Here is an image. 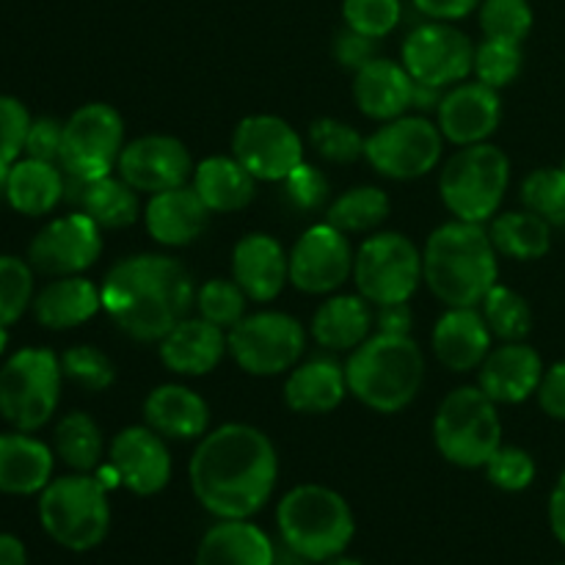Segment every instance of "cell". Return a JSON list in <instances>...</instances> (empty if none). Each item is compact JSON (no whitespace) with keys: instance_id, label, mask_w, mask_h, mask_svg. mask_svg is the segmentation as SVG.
Returning a JSON list of instances; mask_svg holds the SVG:
<instances>
[{"instance_id":"6da1fadb","label":"cell","mask_w":565,"mask_h":565,"mask_svg":"<svg viewBox=\"0 0 565 565\" xmlns=\"http://www.w3.org/2000/svg\"><path fill=\"white\" fill-rule=\"evenodd\" d=\"M188 478L196 500L213 516L252 519L274 494L279 458L263 430L230 423L202 436Z\"/></svg>"},{"instance_id":"7a4b0ae2","label":"cell","mask_w":565,"mask_h":565,"mask_svg":"<svg viewBox=\"0 0 565 565\" xmlns=\"http://www.w3.org/2000/svg\"><path fill=\"white\" fill-rule=\"evenodd\" d=\"M99 290L108 318L138 342L163 340L196 301L191 274L166 254L119 259Z\"/></svg>"},{"instance_id":"3957f363","label":"cell","mask_w":565,"mask_h":565,"mask_svg":"<svg viewBox=\"0 0 565 565\" xmlns=\"http://www.w3.org/2000/svg\"><path fill=\"white\" fill-rule=\"evenodd\" d=\"M423 279L447 309L483 303L497 285V248L486 226L469 221L439 226L425 243Z\"/></svg>"},{"instance_id":"277c9868","label":"cell","mask_w":565,"mask_h":565,"mask_svg":"<svg viewBox=\"0 0 565 565\" xmlns=\"http://www.w3.org/2000/svg\"><path fill=\"white\" fill-rule=\"evenodd\" d=\"M425 359L412 337L375 334L353 348L345 364L348 392L381 414L403 412L423 386Z\"/></svg>"},{"instance_id":"5b68a950","label":"cell","mask_w":565,"mask_h":565,"mask_svg":"<svg viewBox=\"0 0 565 565\" xmlns=\"http://www.w3.org/2000/svg\"><path fill=\"white\" fill-rule=\"evenodd\" d=\"M281 541L292 555L312 563H329L348 550L356 533L351 505L326 486H296L276 511Z\"/></svg>"},{"instance_id":"8992f818","label":"cell","mask_w":565,"mask_h":565,"mask_svg":"<svg viewBox=\"0 0 565 565\" xmlns=\"http://www.w3.org/2000/svg\"><path fill=\"white\" fill-rule=\"evenodd\" d=\"M39 519L50 539L72 552H88L110 530V505L105 486L88 472L50 480L39 497Z\"/></svg>"},{"instance_id":"52a82bcc","label":"cell","mask_w":565,"mask_h":565,"mask_svg":"<svg viewBox=\"0 0 565 565\" xmlns=\"http://www.w3.org/2000/svg\"><path fill=\"white\" fill-rule=\"evenodd\" d=\"M508 180H511V163L500 147L486 141L461 147L441 169V202L458 221L486 224L500 210Z\"/></svg>"},{"instance_id":"ba28073f","label":"cell","mask_w":565,"mask_h":565,"mask_svg":"<svg viewBox=\"0 0 565 565\" xmlns=\"http://www.w3.org/2000/svg\"><path fill=\"white\" fill-rule=\"evenodd\" d=\"M434 439L441 456L456 467H486L502 445L497 403L480 386L452 390L436 412Z\"/></svg>"},{"instance_id":"9c48e42d","label":"cell","mask_w":565,"mask_h":565,"mask_svg":"<svg viewBox=\"0 0 565 565\" xmlns=\"http://www.w3.org/2000/svg\"><path fill=\"white\" fill-rule=\"evenodd\" d=\"M61 359L47 348H22L0 367V417L14 430L33 434L58 408Z\"/></svg>"},{"instance_id":"30bf717a","label":"cell","mask_w":565,"mask_h":565,"mask_svg":"<svg viewBox=\"0 0 565 565\" xmlns=\"http://www.w3.org/2000/svg\"><path fill=\"white\" fill-rule=\"evenodd\" d=\"M353 279L370 303L408 301L423 279V254L401 232H381L353 257Z\"/></svg>"},{"instance_id":"8fae6325","label":"cell","mask_w":565,"mask_h":565,"mask_svg":"<svg viewBox=\"0 0 565 565\" xmlns=\"http://www.w3.org/2000/svg\"><path fill=\"white\" fill-rule=\"evenodd\" d=\"M125 149V121L119 110L105 103H88L77 108L64 125L58 166L77 180L108 177L119 166Z\"/></svg>"},{"instance_id":"7c38bea8","label":"cell","mask_w":565,"mask_h":565,"mask_svg":"<svg viewBox=\"0 0 565 565\" xmlns=\"http://www.w3.org/2000/svg\"><path fill=\"white\" fill-rule=\"evenodd\" d=\"M226 345L248 375H279L303 356L307 331L285 312H257L232 326Z\"/></svg>"},{"instance_id":"4fadbf2b","label":"cell","mask_w":565,"mask_h":565,"mask_svg":"<svg viewBox=\"0 0 565 565\" xmlns=\"http://www.w3.org/2000/svg\"><path fill=\"white\" fill-rule=\"evenodd\" d=\"M441 130L425 116H397L364 138V158L392 180H417L441 158Z\"/></svg>"},{"instance_id":"5bb4252c","label":"cell","mask_w":565,"mask_h":565,"mask_svg":"<svg viewBox=\"0 0 565 565\" xmlns=\"http://www.w3.org/2000/svg\"><path fill=\"white\" fill-rule=\"evenodd\" d=\"M103 254V226L86 213H70L50 221L28 246V263L39 274L77 276Z\"/></svg>"},{"instance_id":"9a60e30c","label":"cell","mask_w":565,"mask_h":565,"mask_svg":"<svg viewBox=\"0 0 565 565\" xmlns=\"http://www.w3.org/2000/svg\"><path fill=\"white\" fill-rule=\"evenodd\" d=\"M232 154L252 171L254 180L281 182L303 163L301 136L279 116H246L232 136Z\"/></svg>"},{"instance_id":"2e32d148","label":"cell","mask_w":565,"mask_h":565,"mask_svg":"<svg viewBox=\"0 0 565 565\" xmlns=\"http://www.w3.org/2000/svg\"><path fill=\"white\" fill-rule=\"evenodd\" d=\"M403 66L414 81L445 88L472 72L475 47L458 28L425 22L403 42Z\"/></svg>"},{"instance_id":"e0dca14e","label":"cell","mask_w":565,"mask_h":565,"mask_svg":"<svg viewBox=\"0 0 565 565\" xmlns=\"http://www.w3.org/2000/svg\"><path fill=\"white\" fill-rule=\"evenodd\" d=\"M351 243L331 224H318L303 232L290 252V281L309 296H326L353 274Z\"/></svg>"},{"instance_id":"ac0fdd59","label":"cell","mask_w":565,"mask_h":565,"mask_svg":"<svg viewBox=\"0 0 565 565\" xmlns=\"http://www.w3.org/2000/svg\"><path fill=\"white\" fill-rule=\"evenodd\" d=\"M191 171V152L174 136H141L125 143L119 154V177L143 193H163L185 185Z\"/></svg>"},{"instance_id":"d6986e66","label":"cell","mask_w":565,"mask_h":565,"mask_svg":"<svg viewBox=\"0 0 565 565\" xmlns=\"http://www.w3.org/2000/svg\"><path fill=\"white\" fill-rule=\"evenodd\" d=\"M110 469L138 497L163 491L171 480V456L163 436L147 425L125 428L110 441Z\"/></svg>"},{"instance_id":"ffe728a7","label":"cell","mask_w":565,"mask_h":565,"mask_svg":"<svg viewBox=\"0 0 565 565\" xmlns=\"http://www.w3.org/2000/svg\"><path fill=\"white\" fill-rule=\"evenodd\" d=\"M502 116V103L497 88L486 83H461L441 97L439 130L447 141L458 147L483 143L497 130Z\"/></svg>"},{"instance_id":"44dd1931","label":"cell","mask_w":565,"mask_h":565,"mask_svg":"<svg viewBox=\"0 0 565 565\" xmlns=\"http://www.w3.org/2000/svg\"><path fill=\"white\" fill-rule=\"evenodd\" d=\"M232 279L241 285L248 301H274L285 281H290V257L276 237L246 235L232 254Z\"/></svg>"},{"instance_id":"7402d4cb","label":"cell","mask_w":565,"mask_h":565,"mask_svg":"<svg viewBox=\"0 0 565 565\" xmlns=\"http://www.w3.org/2000/svg\"><path fill=\"white\" fill-rule=\"evenodd\" d=\"M491 329L475 307L447 309L434 329V353L452 373L478 370L491 353Z\"/></svg>"},{"instance_id":"603a6c76","label":"cell","mask_w":565,"mask_h":565,"mask_svg":"<svg viewBox=\"0 0 565 565\" xmlns=\"http://www.w3.org/2000/svg\"><path fill=\"white\" fill-rule=\"evenodd\" d=\"M544 379L541 356L524 342H505L480 364V390L494 403H522Z\"/></svg>"},{"instance_id":"cb8c5ba5","label":"cell","mask_w":565,"mask_h":565,"mask_svg":"<svg viewBox=\"0 0 565 565\" xmlns=\"http://www.w3.org/2000/svg\"><path fill=\"white\" fill-rule=\"evenodd\" d=\"M226 345L224 329L204 318H185L160 340V362L180 375H207L218 367Z\"/></svg>"},{"instance_id":"d4e9b609","label":"cell","mask_w":565,"mask_h":565,"mask_svg":"<svg viewBox=\"0 0 565 565\" xmlns=\"http://www.w3.org/2000/svg\"><path fill=\"white\" fill-rule=\"evenodd\" d=\"M147 230L160 246H188L207 230L210 210L196 193V188H171V191L154 193L147 204Z\"/></svg>"},{"instance_id":"484cf974","label":"cell","mask_w":565,"mask_h":565,"mask_svg":"<svg viewBox=\"0 0 565 565\" xmlns=\"http://www.w3.org/2000/svg\"><path fill=\"white\" fill-rule=\"evenodd\" d=\"M53 478V450L25 430L0 434V494H42Z\"/></svg>"},{"instance_id":"4316f807","label":"cell","mask_w":565,"mask_h":565,"mask_svg":"<svg viewBox=\"0 0 565 565\" xmlns=\"http://www.w3.org/2000/svg\"><path fill=\"white\" fill-rule=\"evenodd\" d=\"M414 81L406 66L390 58H373L353 77V97L370 119L392 121L412 108Z\"/></svg>"},{"instance_id":"83f0119b","label":"cell","mask_w":565,"mask_h":565,"mask_svg":"<svg viewBox=\"0 0 565 565\" xmlns=\"http://www.w3.org/2000/svg\"><path fill=\"white\" fill-rule=\"evenodd\" d=\"M276 552L268 535L248 519H221L204 533L196 565H274Z\"/></svg>"},{"instance_id":"f1b7e54d","label":"cell","mask_w":565,"mask_h":565,"mask_svg":"<svg viewBox=\"0 0 565 565\" xmlns=\"http://www.w3.org/2000/svg\"><path fill=\"white\" fill-rule=\"evenodd\" d=\"M143 419L166 439L191 441L207 434L210 408L188 386L163 384L143 401Z\"/></svg>"},{"instance_id":"f546056e","label":"cell","mask_w":565,"mask_h":565,"mask_svg":"<svg viewBox=\"0 0 565 565\" xmlns=\"http://www.w3.org/2000/svg\"><path fill=\"white\" fill-rule=\"evenodd\" d=\"M103 309V290L77 276H58L33 298V315L50 331H66L86 323Z\"/></svg>"},{"instance_id":"4dcf8cb0","label":"cell","mask_w":565,"mask_h":565,"mask_svg":"<svg viewBox=\"0 0 565 565\" xmlns=\"http://www.w3.org/2000/svg\"><path fill=\"white\" fill-rule=\"evenodd\" d=\"M64 199L81 204L83 213L97 221L103 230H121L136 224L138 218L136 188L127 185L121 177L108 174L97 180H77L66 174Z\"/></svg>"},{"instance_id":"1f68e13d","label":"cell","mask_w":565,"mask_h":565,"mask_svg":"<svg viewBox=\"0 0 565 565\" xmlns=\"http://www.w3.org/2000/svg\"><path fill=\"white\" fill-rule=\"evenodd\" d=\"M345 392V367L334 359H309L287 379L285 403L298 414H326L340 406Z\"/></svg>"},{"instance_id":"d6a6232c","label":"cell","mask_w":565,"mask_h":565,"mask_svg":"<svg viewBox=\"0 0 565 565\" xmlns=\"http://www.w3.org/2000/svg\"><path fill=\"white\" fill-rule=\"evenodd\" d=\"M58 163L22 158L6 171V199L22 215H47L64 199V182Z\"/></svg>"},{"instance_id":"836d02e7","label":"cell","mask_w":565,"mask_h":565,"mask_svg":"<svg viewBox=\"0 0 565 565\" xmlns=\"http://www.w3.org/2000/svg\"><path fill=\"white\" fill-rule=\"evenodd\" d=\"M193 188L207 204L210 213H235L254 199L257 180L252 171L232 154V158H207L196 166Z\"/></svg>"},{"instance_id":"e575fe53","label":"cell","mask_w":565,"mask_h":565,"mask_svg":"<svg viewBox=\"0 0 565 565\" xmlns=\"http://www.w3.org/2000/svg\"><path fill=\"white\" fill-rule=\"evenodd\" d=\"M373 312L364 296H334L320 303L312 318V337L329 351H351L370 337Z\"/></svg>"},{"instance_id":"d590c367","label":"cell","mask_w":565,"mask_h":565,"mask_svg":"<svg viewBox=\"0 0 565 565\" xmlns=\"http://www.w3.org/2000/svg\"><path fill=\"white\" fill-rule=\"evenodd\" d=\"M491 243L500 254L513 259H539L550 252L552 232L535 213H502L491 221Z\"/></svg>"},{"instance_id":"8d00e7d4","label":"cell","mask_w":565,"mask_h":565,"mask_svg":"<svg viewBox=\"0 0 565 565\" xmlns=\"http://www.w3.org/2000/svg\"><path fill=\"white\" fill-rule=\"evenodd\" d=\"M103 450V430H99V425L88 414L72 412L55 425V452L75 472L97 469Z\"/></svg>"},{"instance_id":"74e56055","label":"cell","mask_w":565,"mask_h":565,"mask_svg":"<svg viewBox=\"0 0 565 565\" xmlns=\"http://www.w3.org/2000/svg\"><path fill=\"white\" fill-rule=\"evenodd\" d=\"M386 215H390V196L381 188L362 185L351 188L331 202L326 224L340 230L342 235H359L384 224Z\"/></svg>"},{"instance_id":"f35d334b","label":"cell","mask_w":565,"mask_h":565,"mask_svg":"<svg viewBox=\"0 0 565 565\" xmlns=\"http://www.w3.org/2000/svg\"><path fill=\"white\" fill-rule=\"evenodd\" d=\"M483 318L489 323L491 334L502 342H522L530 334V315L527 301L511 287L494 285L489 296L483 298Z\"/></svg>"},{"instance_id":"ab89813d","label":"cell","mask_w":565,"mask_h":565,"mask_svg":"<svg viewBox=\"0 0 565 565\" xmlns=\"http://www.w3.org/2000/svg\"><path fill=\"white\" fill-rule=\"evenodd\" d=\"M31 303V263H25V259L20 257H11V254H3V257H0V329H9L11 323H17Z\"/></svg>"},{"instance_id":"60d3db41","label":"cell","mask_w":565,"mask_h":565,"mask_svg":"<svg viewBox=\"0 0 565 565\" xmlns=\"http://www.w3.org/2000/svg\"><path fill=\"white\" fill-rule=\"evenodd\" d=\"M248 296L235 279H210L199 287L196 307L199 315L218 329H232L246 318Z\"/></svg>"},{"instance_id":"b9f144b4","label":"cell","mask_w":565,"mask_h":565,"mask_svg":"<svg viewBox=\"0 0 565 565\" xmlns=\"http://www.w3.org/2000/svg\"><path fill=\"white\" fill-rule=\"evenodd\" d=\"M522 202L530 213L550 226H565V174L563 169H539L524 180Z\"/></svg>"},{"instance_id":"7bdbcfd3","label":"cell","mask_w":565,"mask_h":565,"mask_svg":"<svg viewBox=\"0 0 565 565\" xmlns=\"http://www.w3.org/2000/svg\"><path fill=\"white\" fill-rule=\"evenodd\" d=\"M480 28H483L486 39L522 44V39L533 28V9L527 0H483Z\"/></svg>"},{"instance_id":"ee69618b","label":"cell","mask_w":565,"mask_h":565,"mask_svg":"<svg viewBox=\"0 0 565 565\" xmlns=\"http://www.w3.org/2000/svg\"><path fill=\"white\" fill-rule=\"evenodd\" d=\"M472 72L478 75L480 83H486V86H508V83L516 81V75L522 72V44L486 39V42L475 50Z\"/></svg>"},{"instance_id":"f6af8a7d","label":"cell","mask_w":565,"mask_h":565,"mask_svg":"<svg viewBox=\"0 0 565 565\" xmlns=\"http://www.w3.org/2000/svg\"><path fill=\"white\" fill-rule=\"evenodd\" d=\"M61 370H64V379H70L72 384L83 386L88 392L108 390L116 379L114 362L94 345L70 348L61 356Z\"/></svg>"},{"instance_id":"bcb514c9","label":"cell","mask_w":565,"mask_h":565,"mask_svg":"<svg viewBox=\"0 0 565 565\" xmlns=\"http://www.w3.org/2000/svg\"><path fill=\"white\" fill-rule=\"evenodd\" d=\"M309 141L329 163H353L364 154V138L337 119H318L309 127Z\"/></svg>"},{"instance_id":"7dc6e473","label":"cell","mask_w":565,"mask_h":565,"mask_svg":"<svg viewBox=\"0 0 565 565\" xmlns=\"http://www.w3.org/2000/svg\"><path fill=\"white\" fill-rule=\"evenodd\" d=\"M342 14L351 31L384 39L401 22V0H345Z\"/></svg>"},{"instance_id":"c3c4849f","label":"cell","mask_w":565,"mask_h":565,"mask_svg":"<svg viewBox=\"0 0 565 565\" xmlns=\"http://www.w3.org/2000/svg\"><path fill=\"white\" fill-rule=\"evenodd\" d=\"M31 121L20 99L0 94V171H9L20 160V154H25Z\"/></svg>"},{"instance_id":"681fc988","label":"cell","mask_w":565,"mask_h":565,"mask_svg":"<svg viewBox=\"0 0 565 565\" xmlns=\"http://www.w3.org/2000/svg\"><path fill=\"white\" fill-rule=\"evenodd\" d=\"M486 475L502 491H524L535 480V461L519 447H502L486 463Z\"/></svg>"},{"instance_id":"f907efd6","label":"cell","mask_w":565,"mask_h":565,"mask_svg":"<svg viewBox=\"0 0 565 565\" xmlns=\"http://www.w3.org/2000/svg\"><path fill=\"white\" fill-rule=\"evenodd\" d=\"M281 182H285V199L296 210H318L329 196V180L323 171L309 163L296 166Z\"/></svg>"},{"instance_id":"816d5d0a","label":"cell","mask_w":565,"mask_h":565,"mask_svg":"<svg viewBox=\"0 0 565 565\" xmlns=\"http://www.w3.org/2000/svg\"><path fill=\"white\" fill-rule=\"evenodd\" d=\"M61 143H64V125L61 121L47 119V116L44 119H33L25 138V158L58 163Z\"/></svg>"},{"instance_id":"f5cc1de1","label":"cell","mask_w":565,"mask_h":565,"mask_svg":"<svg viewBox=\"0 0 565 565\" xmlns=\"http://www.w3.org/2000/svg\"><path fill=\"white\" fill-rule=\"evenodd\" d=\"M375 42H379V39L364 36V33L345 28V31L337 36V58H340V64L345 66V70L359 72L362 66H367L370 61L379 58V44Z\"/></svg>"},{"instance_id":"db71d44e","label":"cell","mask_w":565,"mask_h":565,"mask_svg":"<svg viewBox=\"0 0 565 565\" xmlns=\"http://www.w3.org/2000/svg\"><path fill=\"white\" fill-rule=\"evenodd\" d=\"M539 401L550 417L565 419V362H557L550 373H544L539 386Z\"/></svg>"},{"instance_id":"11a10c76","label":"cell","mask_w":565,"mask_h":565,"mask_svg":"<svg viewBox=\"0 0 565 565\" xmlns=\"http://www.w3.org/2000/svg\"><path fill=\"white\" fill-rule=\"evenodd\" d=\"M414 6H417L425 17H430V20L450 22L472 14L480 6V0H414Z\"/></svg>"},{"instance_id":"9f6ffc18","label":"cell","mask_w":565,"mask_h":565,"mask_svg":"<svg viewBox=\"0 0 565 565\" xmlns=\"http://www.w3.org/2000/svg\"><path fill=\"white\" fill-rule=\"evenodd\" d=\"M375 320H379L381 334L408 337V331H412V307H408V301L381 303L379 318Z\"/></svg>"},{"instance_id":"6f0895ef","label":"cell","mask_w":565,"mask_h":565,"mask_svg":"<svg viewBox=\"0 0 565 565\" xmlns=\"http://www.w3.org/2000/svg\"><path fill=\"white\" fill-rule=\"evenodd\" d=\"M550 524H552V533H555V539L565 546V472L561 475V480H557L555 491H552Z\"/></svg>"},{"instance_id":"680465c9","label":"cell","mask_w":565,"mask_h":565,"mask_svg":"<svg viewBox=\"0 0 565 565\" xmlns=\"http://www.w3.org/2000/svg\"><path fill=\"white\" fill-rule=\"evenodd\" d=\"M412 81H414V77H412ZM441 97H445V94H441L439 86H430V83L414 81L412 108H417L419 114H428V110H439Z\"/></svg>"},{"instance_id":"91938a15","label":"cell","mask_w":565,"mask_h":565,"mask_svg":"<svg viewBox=\"0 0 565 565\" xmlns=\"http://www.w3.org/2000/svg\"><path fill=\"white\" fill-rule=\"evenodd\" d=\"M25 544L9 533H0V565H25Z\"/></svg>"},{"instance_id":"94428289","label":"cell","mask_w":565,"mask_h":565,"mask_svg":"<svg viewBox=\"0 0 565 565\" xmlns=\"http://www.w3.org/2000/svg\"><path fill=\"white\" fill-rule=\"evenodd\" d=\"M329 565H364V563H359V561H351V557H334V561H329Z\"/></svg>"},{"instance_id":"6125c7cd","label":"cell","mask_w":565,"mask_h":565,"mask_svg":"<svg viewBox=\"0 0 565 565\" xmlns=\"http://www.w3.org/2000/svg\"><path fill=\"white\" fill-rule=\"evenodd\" d=\"M3 345H6V329H0V351H3Z\"/></svg>"},{"instance_id":"be15d7a7","label":"cell","mask_w":565,"mask_h":565,"mask_svg":"<svg viewBox=\"0 0 565 565\" xmlns=\"http://www.w3.org/2000/svg\"><path fill=\"white\" fill-rule=\"evenodd\" d=\"M563 174H565V163H563Z\"/></svg>"},{"instance_id":"e7e4bbea","label":"cell","mask_w":565,"mask_h":565,"mask_svg":"<svg viewBox=\"0 0 565 565\" xmlns=\"http://www.w3.org/2000/svg\"><path fill=\"white\" fill-rule=\"evenodd\" d=\"M561 565H565V563H561Z\"/></svg>"}]
</instances>
